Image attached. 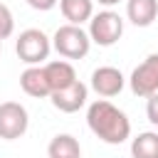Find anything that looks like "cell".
Instances as JSON below:
<instances>
[{"instance_id": "cell-1", "label": "cell", "mask_w": 158, "mask_h": 158, "mask_svg": "<svg viewBox=\"0 0 158 158\" xmlns=\"http://www.w3.org/2000/svg\"><path fill=\"white\" fill-rule=\"evenodd\" d=\"M86 123H89L91 133L99 141L109 143V146H118V143H123L131 136V121H128V116L118 106H114L109 99H99V101L89 104V109H86Z\"/></svg>"}, {"instance_id": "cell-2", "label": "cell", "mask_w": 158, "mask_h": 158, "mask_svg": "<svg viewBox=\"0 0 158 158\" xmlns=\"http://www.w3.org/2000/svg\"><path fill=\"white\" fill-rule=\"evenodd\" d=\"M52 47L64 59H84L91 49V40H89V32L81 30V25L67 22V25L57 27V32L52 35Z\"/></svg>"}, {"instance_id": "cell-3", "label": "cell", "mask_w": 158, "mask_h": 158, "mask_svg": "<svg viewBox=\"0 0 158 158\" xmlns=\"http://www.w3.org/2000/svg\"><path fill=\"white\" fill-rule=\"evenodd\" d=\"M15 52L20 57V62H25L27 67H35V64H42L49 52H52V40L37 30V27H30V30H22L17 42H15Z\"/></svg>"}, {"instance_id": "cell-4", "label": "cell", "mask_w": 158, "mask_h": 158, "mask_svg": "<svg viewBox=\"0 0 158 158\" xmlns=\"http://www.w3.org/2000/svg\"><path fill=\"white\" fill-rule=\"evenodd\" d=\"M123 35V17L114 10H101L89 20V40L99 47H111Z\"/></svg>"}, {"instance_id": "cell-5", "label": "cell", "mask_w": 158, "mask_h": 158, "mask_svg": "<svg viewBox=\"0 0 158 158\" xmlns=\"http://www.w3.org/2000/svg\"><path fill=\"white\" fill-rule=\"evenodd\" d=\"M30 114L20 101H2L0 104V138L15 141L27 133Z\"/></svg>"}, {"instance_id": "cell-6", "label": "cell", "mask_w": 158, "mask_h": 158, "mask_svg": "<svg viewBox=\"0 0 158 158\" xmlns=\"http://www.w3.org/2000/svg\"><path fill=\"white\" fill-rule=\"evenodd\" d=\"M128 84H131V91L136 96H143L148 99L151 94L158 91V52L148 54L128 77Z\"/></svg>"}, {"instance_id": "cell-7", "label": "cell", "mask_w": 158, "mask_h": 158, "mask_svg": "<svg viewBox=\"0 0 158 158\" xmlns=\"http://www.w3.org/2000/svg\"><path fill=\"white\" fill-rule=\"evenodd\" d=\"M86 96H89V86H86L84 81H79V79H77L74 84H69V86L49 94L52 106H54L57 111H62V114H74V111H79V109L86 104Z\"/></svg>"}, {"instance_id": "cell-8", "label": "cell", "mask_w": 158, "mask_h": 158, "mask_svg": "<svg viewBox=\"0 0 158 158\" xmlns=\"http://www.w3.org/2000/svg\"><path fill=\"white\" fill-rule=\"evenodd\" d=\"M123 86H126V77L116 67H99L91 72V89L104 99L118 96L123 91Z\"/></svg>"}, {"instance_id": "cell-9", "label": "cell", "mask_w": 158, "mask_h": 158, "mask_svg": "<svg viewBox=\"0 0 158 158\" xmlns=\"http://www.w3.org/2000/svg\"><path fill=\"white\" fill-rule=\"evenodd\" d=\"M44 77H47V84H49V94L52 91H59L69 84L77 81V72L72 67V62L67 59H54V62H47L44 67Z\"/></svg>"}, {"instance_id": "cell-10", "label": "cell", "mask_w": 158, "mask_h": 158, "mask_svg": "<svg viewBox=\"0 0 158 158\" xmlns=\"http://www.w3.org/2000/svg\"><path fill=\"white\" fill-rule=\"evenodd\" d=\"M20 89L27 96H35V99H47L49 96V84H47V77H44L42 64L27 67L20 74Z\"/></svg>"}, {"instance_id": "cell-11", "label": "cell", "mask_w": 158, "mask_h": 158, "mask_svg": "<svg viewBox=\"0 0 158 158\" xmlns=\"http://www.w3.org/2000/svg\"><path fill=\"white\" fill-rule=\"evenodd\" d=\"M126 17L136 27H148L158 17V0H126Z\"/></svg>"}, {"instance_id": "cell-12", "label": "cell", "mask_w": 158, "mask_h": 158, "mask_svg": "<svg viewBox=\"0 0 158 158\" xmlns=\"http://www.w3.org/2000/svg\"><path fill=\"white\" fill-rule=\"evenodd\" d=\"M49 158H81V146L72 133H57L47 146Z\"/></svg>"}, {"instance_id": "cell-13", "label": "cell", "mask_w": 158, "mask_h": 158, "mask_svg": "<svg viewBox=\"0 0 158 158\" xmlns=\"http://www.w3.org/2000/svg\"><path fill=\"white\" fill-rule=\"evenodd\" d=\"M59 10L69 25H81L94 15V0H59Z\"/></svg>"}, {"instance_id": "cell-14", "label": "cell", "mask_w": 158, "mask_h": 158, "mask_svg": "<svg viewBox=\"0 0 158 158\" xmlns=\"http://www.w3.org/2000/svg\"><path fill=\"white\" fill-rule=\"evenodd\" d=\"M131 156L133 158H158V133L143 131L131 141Z\"/></svg>"}, {"instance_id": "cell-15", "label": "cell", "mask_w": 158, "mask_h": 158, "mask_svg": "<svg viewBox=\"0 0 158 158\" xmlns=\"http://www.w3.org/2000/svg\"><path fill=\"white\" fill-rule=\"evenodd\" d=\"M15 32V17H12V10L0 2V40H7L10 35Z\"/></svg>"}, {"instance_id": "cell-16", "label": "cell", "mask_w": 158, "mask_h": 158, "mask_svg": "<svg viewBox=\"0 0 158 158\" xmlns=\"http://www.w3.org/2000/svg\"><path fill=\"white\" fill-rule=\"evenodd\" d=\"M146 116L153 126H158V91L148 96V104H146Z\"/></svg>"}, {"instance_id": "cell-17", "label": "cell", "mask_w": 158, "mask_h": 158, "mask_svg": "<svg viewBox=\"0 0 158 158\" xmlns=\"http://www.w3.org/2000/svg\"><path fill=\"white\" fill-rule=\"evenodd\" d=\"M32 10H40V12H47V10H52L59 0H25Z\"/></svg>"}, {"instance_id": "cell-18", "label": "cell", "mask_w": 158, "mask_h": 158, "mask_svg": "<svg viewBox=\"0 0 158 158\" xmlns=\"http://www.w3.org/2000/svg\"><path fill=\"white\" fill-rule=\"evenodd\" d=\"M99 5H104V7H111V5H118L121 0H96Z\"/></svg>"}, {"instance_id": "cell-19", "label": "cell", "mask_w": 158, "mask_h": 158, "mask_svg": "<svg viewBox=\"0 0 158 158\" xmlns=\"http://www.w3.org/2000/svg\"><path fill=\"white\" fill-rule=\"evenodd\" d=\"M0 49H2V40H0Z\"/></svg>"}]
</instances>
